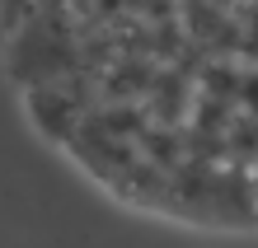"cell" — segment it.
Returning a JSON list of instances; mask_svg holds the SVG:
<instances>
[{"label":"cell","mask_w":258,"mask_h":248,"mask_svg":"<svg viewBox=\"0 0 258 248\" xmlns=\"http://www.w3.org/2000/svg\"><path fill=\"white\" fill-rule=\"evenodd\" d=\"M253 192H258V178H253Z\"/></svg>","instance_id":"1"}]
</instances>
